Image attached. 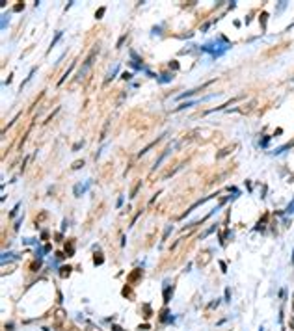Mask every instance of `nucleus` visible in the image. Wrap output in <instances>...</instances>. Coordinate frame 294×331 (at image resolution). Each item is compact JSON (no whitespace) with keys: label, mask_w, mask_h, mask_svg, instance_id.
Here are the masks:
<instances>
[{"label":"nucleus","mask_w":294,"mask_h":331,"mask_svg":"<svg viewBox=\"0 0 294 331\" xmlns=\"http://www.w3.org/2000/svg\"><path fill=\"white\" fill-rule=\"evenodd\" d=\"M62 34H63V32H58V36H56V37L52 39V43H50V49H54V45H56V43H58V39L62 37Z\"/></svg>","instance_id":"423d86ee"},{"label":"nucleus","mask_w":294,"mask_h":331,"mask_svg":"<svg viewBox=\"0 0 294 331\" xmlns=\"http://www.w3.org/2000/svg\"><path fill=\"white\" fill-rule=\"evenodd\" d=\"M130 78H132V74H130V73H125L123 74V80H130Z\"/></svg>","instance_id":"9d476101"},{"label":"nucleus","mask_w":294,"mask_h":331,"mask_svg":"<svg viewBox=\"0 0 294 331\" xmlns=\"http://www.w3.org/2000/svg\"><path fill=\"white\" fill-rule=\"evenodd\" d=\"M60 272H62V277H67V275L71 273V266H63Z\"/></svg>","instance_id":"f03ea898"},{"label":"nucleus","mask_w":294,"mask_h":331,"mask_svg":"<svg viewBox=\"0 0 294 331\" xmlns=\"http://www.w3.org/2000/svg\"><path fill=\"white\" fill-rule=\"evenodd\" d=\"M292 262H294V257H292Z\"/></svg>","instance_id":"4468645a"},{"label":"nucleus","mask_w":294,"mask_h":331,"mask_svg":"<svg viewBox=\"0 0 294 331\" xmlns=\"http://www.w3.org/2000/svg\"><path fill=\"white\" fill-rule=\"evenodd\" d=\"M82 166H84V160H77V162H73L71 168H73V169H80Z\"/></svg>","instance_id":"20e7f679"},{"label":"nucleus","mask_w":294,"mask_h":331,"mask_svg":"<svg viewBox=\"0 0 294 331\" xmlns=\"http://www.w3.org/2000/svg\"><path fill=\"white\" fill-rule=\"evenodd\" d=\"M140 186H141V184H138V186H136V188H134V190H132V192H130V197H134V195H136V194H138V190H140Z\"/></svg>","instance_id":"1a4fd4ad"},{"label":"nucleus","mask_w":294,"mask_h":331,"mask_svg":"<svg viewBox=\"0 0 294 331\" xmlns=\"http://www.w3.org/2000/svg\"><path fill=\"white\" fill-rule=\"evenodd\" d=\"M95 56H97V49H95V50H93V52L90 54V58L86 60V63H84V69H82V73H86V71H88V69L91 67V61L95 60Z\"/></svg>","instance_id":"f257e3e1"},{"label":"nucleus","mask_w":294,"mask_h":331,"mask_svg":"<svg viewBox=\"0 0 294 331\" xmlns=\"http://www.w3.org/2000/svg\"><path fill=\"white\" fill-rule=\"evenodd\" d=\"M104 11H106V9H104V8H101V9H99V11H97V13H95V17H97V19H101V17H103V15H104Z\"/></svg>","instance_id":"0eeeda50"},{"label":"nucleus","mask_w":294,"mask_h":331,"mask_svg":"<svg viewBox=\"0 0 294 331\" xmlns=\"http://www.w3.org/2000/svg\"><path fill=\"white\" fill-rule=\"evenodd\" d=\"M169 231H171V227H168V231H166V233H164V240H166V238L169 236Z\"/></svg>","instance_id":"ddd939ff"},{"label":"nucleus","mask_w":294,"mask_h":331,"mask_svg":"<svg viewBox=\"0 0 294 331\" xmlns=\"http://www.w3.org/2000/svg\"><path fill=\"white\" fill-rule=\"evenodd\" d=\"M140 275H141V270H134V273L128 277V281H136V279L140 277Z\"/></svg>","instance_id":"7ed1b4c3"},{"label":"nucleus","mask_w":294,"mask_h":331,"mask_svg":"<svg viewBox=\"0 0 294 331\" xmlns=\"http://www.w3.org/2000/svg\"><path fill=\"white\" fill-rule=\"evenodd\" d=\"M17 210H19V205H17V206H15V208H13V210H11V212H9V216H11V218H13V216H15V214H17Z\"/></svg>","instance_id":"9b49d317"},{"label":"nucleus","mask_w":294,"mask_h":331,"mask_svg":"<svg viewBox=\"0 0 294 331\" xmlns=\"http://www.w3.org/2000/svg\"><path fill=\"white\" fill-rule=\"evenodd\" d=\"M233 147H227V149H223V151H220L218 153V158H222V156H225V154H229V151H231Z\"/></svg>","instance_id":"39448f33"},{"label":"nucleus","mask_w":294,"mask_h":331,"mask_svg":"<svg viewBox=\"0 0 294 331\" xmlns=\"http://www.w3.org/2000/svg\"><path fill=\"white\" fill-rule=\"evenodd\" d=\"M103 262V255L99 253V255H95V264H101Z\"/></svg>","instance_id":"6e6552de"},{"label":"nucleus","mask_w":294,"mask_h":331,"mask_svg":"<svg viewBox=\"0 0 294 331\" xmlns=\"http://www.w3.org/2000/svg\"><path fill=\"white\" fill-rule=\"evenodd\" d=\"M125 37H127V36H123V37H121V39H119V41H117V47H121V45H123V41H125Z\"/></svg>","instance_id":"f8f14e48"}]
</instances>
